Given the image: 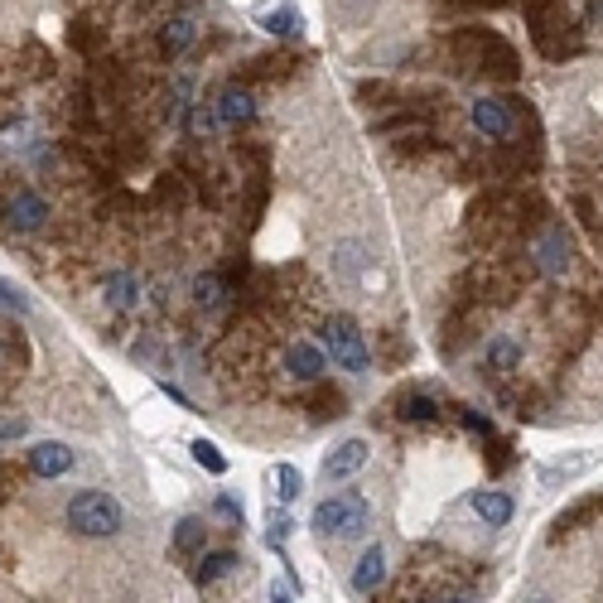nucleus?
<instances>
[{
  "instance_id": "f257e3e1",
  "label": "nucleus",
  "mask_w": 603,
  "mask_h": 603,
  "mask_svg": "<svg viewBox=\"0 0 603 603\" xmlns=\"http://www.w3.org/2000/svg\"><path fill=\"white\" fill-rule=\"evenodd\" d=\"M449 49L464 58V63H478V73H488L497 83H517L521 63H517V49L493 34V29H459L454 39H449Z\"/></svg>"
},
{
  "instance_id": "f03ea898",
  "label": "nucleus",
  "mask_w": 603,
  "mask_h": 603,
  "mask_svg": "<svg viewBox=\"0 0 603 603\" xmlns=\"http://www.w3.org/2000/svg\"><path fill=\"white\" fill-rule=\"evenodd\" d=\"M309 526H314L319 536H333V541H353V536H362V531L372 526V502L362 493H333L314 507Z\"/></svg>"
},
{
  "instance_id": "7ed1b4c3",
  "label": "nucleus",
  "mask_w": 603,
  "mask_h": 603,
  "mask_svg": "<svg viewBox=\"0 0 603 603\" xmlns=\"http://www.w3.org/2000/svg\"><path fill=\"white\" fill-rule=\"evenodd\" d=\"M68 526H73L78 536L107 541V536H116V531L126 526V512H121V502L111 493L83 488V493H73V502H68Z\"/></svg>"
},
{
  "instance_id": "20e7f679",
  "label": "nucleus",
  "mask_w": 603,
  "mask_h": 603,
  "mask_svg": "<svg viewBox=\"0 0 603 603\" xmlns=\"http://www.w3.org/2000/svg\"><path fill=\"white\" fill-rule=\"evenodd\" d=\"M324 353H329L343 372H353V377H362V372L372 367L367 338H362V329H357L348 314H329V319H324Z\"/></svg>"
},
{
  "instance_id": "39448f33",
  "label": "nucleus",
  "mask_w": 603,
  "mask_h": 603,
  "mask_svg": "<svg viewBox=\"0 0 603 603\" xmlns=\"http://www.w3.org/2000/svg\"><path fill=\"white\" fill-rule=\"evenodd\" d=\"M531 256H536V271L541 275H565L575 266V232L560 218L546 222V227L536 232V242H531Z\"/></svg>"
},
{
  "instance_id": "423d86ee",
  "label": "nucleus",
  "mask_w": 603,
  "mask_h": 603,
  "mask_svg": "<svg viewBox=\"0 0 603 603\" xmlns=\"http://www.w3.org/2000/svg\"><path fill=\"white\" fill-rule=\"evenodd\" d=\"M531 39H536V49L550 58V63H565V58H575L584 49V34L579 25H570L565 15H550L541 25H531Z\"/></svg>"
},
{
  "instance_id": "0eeeda50",
  "label": "nucleus",
  "mask_w": 603,
  "mask_h": 603,
  "mask_svg": "<svg viewBox=\"0 0 603 603\" xmlns=\"http://www.w3.org/2000/svg\"><path fill=\"white\" fill-rule=\"evenodd\" d=\"M512 126H517V97H483V102H473V131L483 140L507 145Z\"/></svg>"
},
{
  "instance_id": "6e6552de",
  "label": "nucleus",
  "mask_w": 603,
  "mask_h": 603,
  "mask_svg": "<svg viewBox=\"0 0 603 603\" xmlns=\"http://www.w3.org/2000/svg\"><path fill=\"white\" fill-rule=\"evenodd\" d=\"M333 275H338V285H348V290H372V285L382 280L362 242H343V247H333Z\"/></svg>"
},
{
  "instance_id": "1a4fd4ad",
  "label": "nucleus",
  "mask_w": 603,
  "mask_h": 603,
  "mask_svg": "<svg viewBox=\"0 0 603 603\" xmlns=\"http://www.w3.org/2000/svg\"><path fill=\"white\" fill-rule=\"evenodd\" d=\"M372 459V444L367 439H343V444H333L329 454H324V478L329 483H343V478H353L357 468H367Z\"/></svg>"
},
{
  "instance_id": "9d476101",
  "label": "nucleus",
  "mask_w": 603,
  "mask_h": 603,
  "mask_svg": "<svg viewBox=\"0 0 603 603\" xmlns=\"http://www.w3.org/2000/svg\"><path fill=\"white\" fill-rule=\"evenodd\" d=\"M5 218H10L15 232H39L44 218H49V203H44L34 189H15L10 193V203H5Z\"/></svg>"
},
{
  "instance_id": "9b49d317",
  "label": "nucleus",
  "mask_w": 603,
  "mask_h": 603,
  "mask_svg": "<svg viewBox=\"0 0 603 603\" xmlns=\"http://www.w3.org/2000/svg\"><path fill=\"white\" fill-rule=\"evenodd\" d=\"M213 121L218 126H232V131H242L256 121V97H251L247 87H227L218 102H213Z\"/></svg>"
},
{
  "instance_id": "f8f14e48",
  "label": "nucleus",
  "mask_w": 603,
  "mask_h": 603,
  "mask_svg": "<svg viewBox=\"0 0 603 603\" xmlns=\"http://www.w3.org/2000/svg\"><path fill=\"white\" fill-rule=\"evenodd\" d=\"M594 517H603V493H584L575 497L560 517L550 521V541H560V536H570V531H584Z\"/></svg>"
},
{
  "instance_id": "ddd939ff",
  "label": "nucleus",
  "mask_w": 603,
  "mask_h": 603,
  "mask_svg": "<svg viewBox=\"0 0 603 603\" xmlns=\"http://www.w3.org/2000/svg\"><path fill=\"white\" fill-rule=\"evenodd\" d=\"M68 468H73V449L58 444V439H39V444L29 449V473H34V478H63Z\"/></svg>"
},
{
  "instance_id": "4468645a",
  "label": "nucleus",
  "mask_w": 603,
  "mask_h": 603,
  "mask_svg": "<svg viewBox=\"0 0 603 603\" xmlns=\"http://www.w3.org/2000/svg\"><path fill=\"white\" fill-rule=\"evenodd\" d=\"M285 367H290V377H300V382H324V367H329V353L324 348H314V343H290V353H285Z\"/></svg>"
},
{
  "instance_id": "2eb2a0df",
  "label": "nucleus",
  "mask_w": 603,
  "mask_h": 603,
  "mask_svg": "<svg viewBox=\"0 0 603 603\" xmlns=\"http://www.w3.org/2000/svg\"><path fill=\"white\" fill-rule=\"evenodd\" d=\"M599 464V454L594 449H584V454H565V459H546V464L536 468V478H541V488H560V483H570L579 478L584 468Z\"/></svg>"
},
{
  "instance_id": "dca6fc26",
  "label": "nucleus",
  "mask_w": 603,
  "mask_h": 603,
  "mask_svg": "<svg viewBox=\"0 0 603 603\" xmlns=\"http://www.w3.org/2000/svg\"><path fill=\"white\" fill-rule=\"evenodd\" d=\"M386 584V550L372 541V546L357 555V565H353V589L357 594H377Z\"/></svg>"
},
{
  "instance_id": "f3484780",
  "label": "nucleus",
  "mask_w": 603,
  "mask_h": 603,
  "mask_svg": "<svg viewBox=\"0 0 603 603\" xmlns=\"http://www.w3.org/2000/svg\"><path fill=\"white\" fill-rule=\"evenodd\" d=\"M468 502H473V512H478V521H483V526H507V521H512V512H517V502L502 493V488H478Z\"/></svg>"
},
{
  "instance_id": "a211bd4d",
  "label": "nucleus",
  "mask_w": 603,
  "mask_h": 603,
  "mask_svg": "<svg viewBox=\"0 0 603 603\" xmlns=\"http://www.w3.org/2000/svg\"><path fill=\"white\" fill-rule=\"evenodd\" d=\"M102 295H107L111 309H140V275L107 271L102 275Z\"/></svg>"
},
{
  "instance_id": "6ab92c4d",
  "label": "nucleus",
  "mask_w": 603,
  "mask_h": 603,
  "mask_svg": "<svg viewBox=\"0 0 603 603\" xmlns=\"http://www.w3.org/2000/svg\"><path fill=\"white\" fill-rule=\"evenodd\" d=\"M193 300H198V309H227V304H232V280L218 271L198 275V280H193Z\"/></svg>"
},
{
  "instance_id": "aec40b11",
  "label": "nucleus",
  "mask_w": 603,
  "mask_h": 603,
  "mask_svg": "<svg viewBox=\"0 0 603 603\" xmlns=\"http://www.w3.org/2000/svg\"><path fill=\"white\" fill-rule=\"evenodd\" d=\"M203 546H208V526L198 517H179V526H174V555L193 560V555H203Z\"/></svg>"
},
{
  "instance_id": "412c9836",
  "label": "nucleus",
  "mask_w": 603,
  "mask_h": 603,
  "mask_svg": "<svg viewBox=\"0 0 603 603\" xmlns=\"http://www.w3.org/2000/svg\"><path fill=\"white\" fill-rule=\"evenodd\" d=\"M391 406H396L401 420H415V425H430V420L439 415V406L425 396V391H396V401H391Z\"/></svg>"
},
{
  "instance_id": "4be33fe9",
  "label": "nucleus",
  "mask_w": 603,
  "mask_h": 603,
  "mask_svg": "<svg viewBox=\"0 0 603 603\" xmlns=\"http://www.w3.org/2000/svg\"><path fill=\"white\" fill-rule=\"evenodd\" d=\"M343 406H348V396H343L338 386L314 382V396H309V411H314V420H338V415H343Z\"/></svg>"
},
{
  "instance_id": "5701e85b",
  "label": "nucleus",
  "mask_w": 603,
  "mask_h": 603,
  "mask_svg": "<svg viewBox=\"0 0 603 603\" xmlns=\"http://www.w3.org/2000/svg\"><path fill=\"white\" fill-rule=\"evenodd\" d=\"M193 39H198V25L193 20H169L165 34H160V54L165 58H179L184 49H189Z\"/></svg>"
},
{
  "instance_id": "b1692460",
  "label": "nucleus",
  "mask_w": 603,
  "mask_h": 603,
  "mask_svg": "<svg viewBox=\"0 0 603 603\" xmlns=\"http://www.w3.org/2000/svg\"><path fill=\"white\" fill-rule=\"evenodd\" d=\"M232 565H237V555H232V550H218V555H203V565L193 570V584H198V589H208V584H213V579H222L227 570H232Z\"/></svg>"
},
{
  "instance_id": "393cba45",
  "label": "nucleus",
  "mask_w": 603,
  "mask_h": 603,
  "mask_svg": "<svg viewBox=\"0 0 603 603\" xmlns=\"http://www.w3.org/2000/svg\"><path fill=\"white\" fill-rule=\"evenodd\" d=\"M189 454H193V464H198V468H208L213 478H222V473H227V454H222V449L213 444V439H193V444H189Z\"/></svg>"
},
{
  "instance_id": "a878e982",
  "label": "nucleus",
  "mask_w": 603,
  "mask_h": 603,
  "mask_svg": "<svg viewBox=\"0 0 603 603\" xmlns=\"http://www.w3.org/2000/svg\"><path fill=\"white\" fill-rule=\"evenodd\" d=\"M271 478H275V497H280V502H300V493H304L300 468H295V464H275Z\"/></svg>"
},
{
  "instance_id": "bb28decb",
  "label": "nucleus",
  "mask_w": 603,
  "mask_h": 603,
  "mask_svg": "<svg viewBox=\"0 0 603 603\" xmlns=\"http://www.w3.org/2000/svg\"><path fill=\"white\" fill-rule=\"evenodd\" d=\"M517 357H521V348L512 343V338H488V362H493L497 372H517Z\"/></svg>"
},
{
  "instance_id": "cd10ccee",
  "label": "nucleus",
  "mask_w": 603,
  "mask_h": 603,
  "mask_svg": "<svg viewBox=\"0 0 603 603\" xmlns=\"http://www.w3.org/2000/svg\"><path fill=\"white\" fill-rule=\"evenodd\" d=\"M261 25L271 29V34H280V39H300L304 34V20H300V10H271Z\"/></svg>"
},
{
  "instance_id": "c85d7f7f",
  "label": "nucleus",
  "mask_w": 603,
  "mask_h": 603,
  "mask_svg": "<svg viewBox=\"0 0 603 603\" xmlns=\"http://www.w3.org/2000/svg\"><path fill=\"white\" fill-rule=\"evenodd\" d=\"M68 44H73L78 54H97V44H102V25H92V20H73Z\"/></svg>"
},
{
  "instance_id": "c756f323",
  "label": "nucleus",
  "mask_w": 603,
  "mask_h": 603,
  "mask_svg": "<svg viewBox=\"0 0 603 603\" xmlns=\"http://www.w3.org/2000/svg\"><path fill=\"white\" fill-rule=\"evenodd\" d=\"M251 73H256V78H285V73H290V58L266 54V58H256V63H251Z\"/></svg>"
},
{
  "instance_id": "7c9ffc66",
  "label": "nucleus",
  "mask_w": 603,
  "mask_h": 603,
  "mask_svg": "<svg viewBox=\"0 0 603 603\" xmlns=\"http://www.w3.org/2000/svg\"><path fill=\"white\" fill-rule=\"evenodd\" d=\"M454 415H459V420H464L468 430H473V435H483V439H493V420H488V415H478V411H468V406H454Z\"/></svg>"
},
{
  "instance_id": "2f4dec72",
  "label": "nucleus",
  "mask_w": 603,
  "mask_h": 603,
  "mask_svg": "<svg viewBox=\"0 0 603 603\" xmlns=\"http://www.w3.org/2000/svg\"><path fill=\"white\" fill-rule=\"evenodd\" d=\"M0 309H25V295L10 280H0Z\"/></svg>"
},
{
  "instance_id": "473e14b6",
  "label": "nucleus",
  "mask_w": 603,
  "mask_h": 603,
  "mask_svg": "<svg viewBox=\"0 0 603 603\" xmlns=\"http://www.w3.org/2000/svg\"><path fill=\"white\" fill-rule=\"evenodd\" d=\"M507 464H512V449H507L502 439H493V473H502Z\"/></svg>"
},
{
  "instance_id": "72a5a7b5",
  "label": "nucleus",
  "mask_w": 603,
  "mask_h": 603,
  "mask_svg": "<svg viewBox=\"0 0 603 603\" xmlns=\"http://www.w3.org/2000/svg\"><path fill=\"white\" fill-rule=\"evenodd\" d=\"M430 603H468V599H430Z\"/></svg>"
},
{
  "instance_id": "f704fd0d",
  "label": "nucleus",
  "mask_w": 603,
  "mask_h": 603,
  "mask_svg": "<svg viewBox=\"0 0 603 603\" xmlns=\"http://www.w3.org/2000/svg\"><path fill=\"white\" fill-rule=\"evenodd\" d=\"M594 10H599V15H603V0H594Z\"/></svg>"
}]
</instances>
